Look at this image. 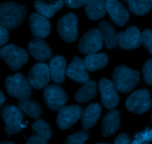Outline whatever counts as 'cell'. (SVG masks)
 I'll return each instance as SVG.
<instances>
[{"label":"cell","mask_w":152,"mask_h":144,"mask_svg":"<svg viewBox=\"0 0 152 144\" xmlns=\"http://www.w3.org/2000/svg\"><path fill=\"white\" fill-rule=\"evenodd\" d=\"M31 129L38 135L42 136L46 140H49L52 136V132L50 128V126L42 120H38L31 126Z\"/></svg>","instance_id":"83f0119b"},{"label":"cell","mask_w":152,"mask_h":144,"mask_svg":"<svg viewBox=\"0 0 152 144\" xmlns=\"http://www.w3.org/2000/svg\"><path fill=\"white\" fill-rule=\"evenodd\" d=\"M64 1L61 0L58 1H36L34 2V7L39 14L44 17H52L55 13L60 10L63 7Z\"/></svg>","instance_id":"44dd1931"},{"label":"cell","mask_w":152,"mask_h":144,"mask_svg":"<svg viewBox=\"0 0 152 144\" xmlns=\"http://www.w3.org/2000/svg\"><path fill=\"white\" fill-rule=\"evenodd\" d=\"M144 81L149 85H152V59H148L142 67Z\"/></svg>","instance_id":"4dcf8cb0"},{"label":"cell","mask_w":152,"mask_h":144,"mask_svg":"<svg viewBox=\"0 0 152 144\" xmlns=\"http://www.w3.org/2000/svg\"><path fill=\"white\" fill-rule=\"evenodd\" d=\"M142 44L145 48L152 54V30H145L142 33Z\"/></svg>","instance_id":"1f68e13d"},{"label":"cell","mask_w":152,"mask_h":144,"mask_svg":"<svg viewBox=\"0 0 152 144\" xmlns=\"http://www.w3.org/2000/svg\"><path fill=\"white\" fill-rule=\"evenodd\" d=\"M96 84L94 81H89L79 89L74 98L79 103H86L92 100L96 96Z\"/></svg>","instance_id":"d4e9b609"},{"label":"cell","mask_w":152,"mask_h":144,"mask_svg":"<svg viewBox=\"0 0 152 144\" xmlns=\"http://www.w3.org/2000/svg\"><path fill=\"white\" fill-rule=\"evenodd\" d=\"M103 38L99 29H91L81 38L79 42V49L85 54H93L101 50Z\"/></svg>","instance_id":"ba28073f"},{"label":"cell","mask_w":152,"mask_h":144,"mask_svg":"<svg viewBox=\"0 0 152 144\" xmlns=\"http://www.w3.org/2000/svg\"><path fill=\"white\" fill-rule=\"evenodd\" d=\"M28 50L31 56L37 61L45 62L52 56L51 49L42 38H35L28 44Z\"/></svg>","instance_id":"2e32d148"},{"label":"cell","mask_w":152,"mask_h":144,"mask_svg":"<svg viewBox=\"0 0 152 144\" xmlns=\"http://www.w3.org/2000/svg\"><path fill=\"white\" fill-rule=\"evenodd\" d=\"M66 75L74 81L86 84L89 81V75L86 71L85 63L79 57H74L68 67Z\"/></svg>","instance_id":"e0dca14e"},{"label":"cell","mask_w":152,"mask_h":144,"mask_svg":"<svg viewBox=\"0 0 152 144\" xmlns=\"http://www.w3.org/2000/svg\"><path fill=\"white\" fill-rule=\"evenodd\" d=\"M28 81L31 87L40 90L48 85L50 81V67L45 63H37L31 68L28 73Z\"/></svg>","instance_id":"30bf717a"},{"label":"cell","mask_w":152,"mask_h":144,"mask_svg":"<svg viewBox=\"0 0 152 144\" xmlns=\"http://www.w3.org/2000/svg\"><path fill=\"white\" fill-rule=\"evenodd\" d=\"M27 14L24 4L6 1L0 5V24L6 29H15L22 23Z\"/></svg>","instance_id":"6da1fadb"},{"label":"cell","mask_w":152,"mask_h":144,"mask_svg":"<svg viewBox=\"0 0 152 144\" xmlns=\"http://www.w3.org/2000/svg\"><path fill=\"white\" fill-rule=\"evenodd\" d=\"M88 137L89 133L88 132L80 131L68 137L65 144H84Z\"/></svg>","instance_id":"f546056e"},{"label":"cell","mask_w":152,"mask_h":144,"mask_svg":"<svg viewBox=\"0 0 152 144\" xmlns=\"http://www.w3.org/2000/svg\"><path fill=\"white\" fill-rule=\"evenodd\" d=\"M152 142V129L147 127L143 132L136 133L132 140L133 144H148Z\"/></svg>","instance_id":"f1b7e54d"},{"label":"cell","mask_w":152,"mask_h":144,"mask_svg":"<svg viewBox=\"0 0 152 144\" xmlns=\"http://www.w3.org/2000/svg\"><path fill=\"white\" fill-rule=\"evenodd\" d=\"M106 9L111 19L120 27H123L127 23L129 19V12L122 3L116 0L105 1Z\"/></svg>","instance_id":"9a60e30c"},{"label":"cell","mask_w":152,"mask_h":144,"mask_svg":"<svg viewBox=\"0 0 152 144\" xmlns=\"http://www.w3.org/2000/svg\"><path fill=\"white\" fill-rule=\"evenodd\" d=\"M152 104L150 92L146 89H140L132 93L126 101V106L130 112L142 114L148 111Z\"/></svg>","instance_id":"8992f818"},{"label":"cell","mask_w":152,"mask_h":144,"mask_svg":"<svg viewBox=\"0 0 152 144\" xmlns=\"http://www.w3.org/2000/svg\"><path fill=\"white\" fill-rule=\"evenodd\" d=\"M1 115L5 123L4 130L7 134H16L23 129V115L19 107L7 105L1 109Z\"/></svg>","instance_id":"5b68a950"},{"label":"cell","mask_w":152,"mask_h":144,"mask_svg":"<svg viewBox=\"0 0 152 144\" xmlns=\"http://www.w3.org/2000/svg\"><path fill=\"white\" fill-rule=\"evenodd\" d=\"M108 62V56L104 53L88 55L84 60L85 66L88 71H95L105 67Z\"/></svg>","instance_id":"cb8c5ba5"},{"label":"cell","mask_w":152,"mask_h":144,"mask_svg":"<svg viewBox=\"0 0 152 144\" xmlns=\"http://www.w3.org/2000/svg\"><path fill=\"white\" fill-rule=\"evenodd\" d=\"M18 107L22 112L26 113L32 118H39L42 115V109L39 104L31 99L19 100Z\"/></svg>","instance_id":"484cf974"},{"label":"cell","mask_w":152,"mask_h":144,"mask_svg":"<svg viewBox=\"0 0 152 144\" xmlns=\"http://www.w3.org/2000/svg\"><path fill=\"white\" fill-rule=\"evenodd\" d=\"M1 144H14L12 142H1Z\"/></svg>","instance_id":"74e56055"},{"label":"cell","mask_w":152,"mask_h":144,"mask_svg":"<svg viewBox=\"0 0 152 144\" xmlns=\"http://www.w3.org/2000/svg\"><path fill=\"white\" fill-rule=\"evenodd\" d=\"M49 67H50V78L55 83L62 84L65 81L66 61L62 56H54L50 60Z\"/></svg>","instance_id":"d6986e66"},{"label":"cell","mask_w":152,"mask_h":144,"mask_svg":"<svg viewBox=\"0 0 152 144\" xmlns=\"http://www.w3.org/2000/svg\"><path fill=\"white\" fill-rule=\"evenodd\" d=\"M151 121H152V115H151Z\"/></svg>","instance_id":"60d3db41"},{"label":"cell","mask_w":152,"mask_h":144,"mask_svg":"<svg viewBox=\"0 0 152 144\" xmlns=\"http://www.w3.org/2000/svg\"><path fill=\"white\" fill-rule=\"evenodd\" d=\"M83 115V109L80 106H64L59 110L56 123L59 129L64 130L72 127Z\"/></svg>","instance_id":"7c38bea8"},{"label":"cell","mask_w":152,"mask_h":144,"mask_svg":"<svg viewBox=\"0 0 152 144\" xmlns=\"http://www.w3.org/2000/svg\"><path fill=\"white\" fill-rule=\"evenodd\" d=\"M44 98L46 104L51 110L58 111L65 106L68 96L62 87L57 85H50L45 90Z\"/></svg>","instance_id":"9c48e42d"},{"label":"cell","mask_w":152,"mask_h":144,"mask_svg":"<svg viewBox=\"0 0 152 144\" xmlns=\"http://www.w3.org/2000/svg\"><path fill=\"white\" fill-rule=\"evenodd\" d=\"M150 2H151V7H152V0H151V1H150Z\"/></svg>","instance_id":"f35d334b"},{"label":"cell","mask_w":152,"mask_h":144,"mask_svg":"<svg viewBox=\"0 0 152 144\" xmlns=\"http://www.w3.org/2000/svg\"><path fill=\"white\" fill-rule=\"evenodd\" d=\"M128 5L131 11L137 16H142L150 11L151 4L148 0H140V1H127Z\"/></svg>","instance_id":"4316f807"},{"label":"cell","mask_w":152,"mask_h":144,"mask_svg":"<svg viewBox=\"0 0 152 144\" xmlns=\"http://www.w3.org/2000/svg\"><path fill=\"white\" fill-rule=\"evenodd\" d=\"M5 87L7 93L10 96L20 100L28 99L32 95L31 84L21 73L7 77Z\"/></svg>","instance_id":"3957f363"},{"label":"cell","mask_w":152,"mask_h":144,"mask_svg":"<svg viewBox=\"0 0 152 144\" xmlns=\"http://www.w3.org/2000/svg\"><path fill=\"white\" fill-rule=\"evenodd\" d=\"M0 96H1V98H0V104L3 105V103H4V101H5L6 98H5V97H4V94H3L2 92H1V93H0Z\"/></svg>","instance_id":"8d00e7d4"},{"label":"cell","mask_w":152,"mask_h":144,"mask_svg":"<svg viewBox=\"0 0 152 144\" xmlns=\"http://www.w3.org/2000/svg\"><path fill=\"white\" fill-rule=\"evenodd\" d=\"M142 44V33L138 27L131 26L126 32L118 33V44L124 50L138 48Z\"/></svg>","instance_id":"4fadbf2b"},{"label":"cell","mask_w":152,"mask_h":144,"mask_svg":"<svg viewBox=\"0 0 152 144\" xmlns=\"http://www.w3.org/2000/svg\"><path fill=\"white\" fill-rule=\"evenodd\" d=\"M59 36L65 42H73L78 36V19L74 13L62 16L57 23Z\"/></svg>","instance_id":"52a82bcc"},{"label":"cell","mask_w":152,"mask_h":144,"mask_svg":"<svg viewBox=\"0 0 152 144\" xmlns=\"http://www.w3.org/2000/svg\"><path fill=\"white\" fill-rule=\"evenodd\" d=\"M112 78L113 83L118 91L129 93L139 82L140 73L138 71L132 70L125 65H120L114 69Z\"/></svg>","instance_id":"7a4b0ae2"},{"label":"cell","mask_w":152,"mask_h":144,"mask_svg":"<svg viewBox=\"0 0 152 144\" xmlns=\"http://www.w3.org/2000/svg\"><path fill=\"white\" fill-rule=\"evenodd\" d=\"M85 9L88 17L91 20H96L102 18L107 10L105 1L102 0L88 1L85 5Z\"/></svg>","instance_id":"603a6c76"},{"label":"cell","mask_w":152,"mask_h":144,"mask_svg":"<svg viewBox=\"0 0 152 144\" xmlns=\"http://www.w3.org/2000/svg\"><path fill=\"white\" fill-rule=\"evenodd\" d=\"M101 93V101L107 109H113L119 103V96L114 83L106 78H102L99 82Z\"/></svg>","instance_id":"8fae6325"},{"label":"cell","mask_w":152,"mask_h":144,"mask_svg":"<svg viewBox=\"0 0 152 144\" xmlns=\"http://www.w3.org/2000/svg\"><path fill=\"white\" fill-rule=\"evenodd\" d=\"M0 54L1 59L13 71L20 69L25 65L29 57L26 50L15 44H8L2 47L0 50Z\"/></svg>","instance_id":"277c9868"},{"label":"cell","mask_w":152,"mask_h":144,"mask_svg":"<svg viewBox=\"0 0 152 144\" xmlns=\"http://www.w3.org/2000/svg\"><path fill=\"white\" fill-rule=\"evenodd\" d=\"M30 28L34 36L38 38H44L50 32V23L47 18L38 13H34L29 19Z\"/></svg>","instance_id":"5bb4252c"},{"label":"cell","mask_w":152,"mask_h":144,"mask_svg":"<svg viewBox=\"0 0 152 144\" xmlns=\"http://www.w3.org/2000/svg\"><path fill=\"white\" fill-rule=\"evenodd\" d=\"M120 112L117 109L109 111L105 115L102 121V135L104 137H108L115 133L120 128Z\"/></svg>","instance_id":"ac0fdd59"},{"label":"cell","mask_w":152,"mask_h":144,"mask_svg":"<svg viewBox=\"0 0 152 144\" xmlns=\"http://www.w3.org/2000/svg\"><path fill=\"white\" fill-rule=\"evenodd\" d=\"M114 144H133L131 137L127 134H120L116 138Z\"/></svg>","instance_id":"836d02e7"},{"label":"cell","mask_w":152,"mask_h":144,"mask_svg":"<svg viewBox=\"0 0 152 144\" xmlns=\"http://www.w3.org/2000/svg\"><path fill=\"white\" fill-rule=\"evenodd\" d=\"M26 144H48L47 140L42 137V136L35 135L30 137Z\"/></svg>","instance_id":"e575fe53"},{"label":"cell","mask_w":152,"mask_h":144,"mask_svg":"<svg viewBox=\"0 0 152 144\" xmlns=\"http://www.w3.org/2000/svg\"><path fill=\"white\" fill-rule=\"evenodd\" d=\"M97 144H108V143H97Z\"/></svg>","instance_id":"ab89813d"},{"label":"cell","mask_w":152,"mask_h":144,"mask_svg":"<svg viewBox=\"0 0 152 144\" xmlns=\"http://www.w3.org/2000/svg\"><path fill=\"white\" fill-rule=\"evenodd\" d=\"M98 29L102 33L103 41L107 48L112 50L118 44V34H117L114 27L111 24L105 21L98 24Z\"/></svg>","instance_id":"ffe728a7"},{"label":"cell","mask_w":152,"mask_h":144,"mask_svg":"<svg viewBox=\"0 0 152 144\" xmlns=\"http://www.w3.org/2000/svg\"><path fill=\"white\" fill-rule=\"evenodd\" d=\"M88 1L83 0H65L64 3L70 8H77L83 5H86Z\"/></svg>","instance_id":"d6a6232c"},{"label":"cell","mask_w":152,"mask_h":144,"mask_svg":"<svg viewBox=\"0 0 152 144\" xmlns=\"http://www.w3.org/2000/svg\"><path fill=\"white\" fill-rule=\"evenodd\" d=\"M9 39V34L8 31L7 29L3 27H0V44L3 46L4 44L7 42Z\"/></svg>","instance_id":"d590c367"},{"label":"cell","mask_w":152,"mask_h":144,"mask_svg":"<svg viewBox=\"0 0 152 144\" xmlns=\"http://www.w3.org/2000/svg\"><path fill=\"white\" fill-rule=\"evenodd\" d=\"M101 114V107L99 103H91L83 111L82 115V125L86 130L93 127L97 122Z\"/></svg>","instance_id":"7402d4cb"}]
</instances>
